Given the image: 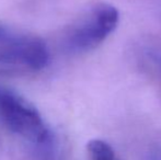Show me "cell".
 I'll return each instance as SVG.
<instances>
[{
    "instance_id": "277c9868",
    "label": "cell",
    "mask_w": 161,
    "mask_h": 160,
    "mask_svg": "<svg viewBox=\"0 0 161 160\" xmlns=\"http://www.w3.org/2000/svg\"><path fill=\"white\" fill-rule=\"evenodd\" d=\"M34 154L37 160H64V148L54 133L44 141L34 145Z\"/></svg>"
},
{
    "instance_id": "ba28073f",
    "label": "cell",
    "mask_w": 161,
    "mask_h": 160,
    "mask_svg": "<svg viewBox=\"0 0 161 160\" xmlns=\"http://www.w3.org/2000/svg\"><path fill=\"white\" fill-rule=\"evenodd\" d=\"M8 31H7V29L4 28V26L0 25V43H2L4 40L8 39Z\"/></svg>"
},
{
    "instance_id": "7a4b0ae2",
    "label": "cell",
    "mask_w": 161,
    "mask_h": 160,
    "mask_svg": "<svg viewBox=\"0 0 161 160\" xmlns=\"http://www.w3.org/2000/svg\"><path fill=\"white\" fill-rule=\"evenodd\" d=\"M0 122L33 146L44 141L53 133L33 104L3 86H0Z\"/></svg>"
},
{
    "instance_id": "52a82bcc",
    "label": "cell",
    "mask_w": 161,
    "mask_h": 160,
    "mask_svg": "<svg viewBox=\"0 0 161 160\" xmlns=\"http://www.w3.org/2000/svg\"><path fill=\"white\" fill-rule=\"evenodd\" d=\"M145 160H161V144H155L147 149Z\"/></svg>"
},
{
    "instance_id": "5b68a950",
    "label": "cell",
    "mask_w": 161,
    "mask_h": 160,
    "mask_svg": "<svg viewBox=\"0 0 161 160\" xmlns=\"http://www.w3.org/2000/svg\"><path fill=\"white\" fill-rule=\"evenodd\" d=\"M140 63L161 85V46L146 45L140 49Z\"/></svg>"
},
{
    "instance_id": "6da1fadb",
    "label": "cell",
    "mask_w": 161,
    "mask_h": 160,
    "mask_svg": "<svg viewBox=\"0 0 161 160\" xmlns=\"http://www.w3.org/2000/svg\"><path fill=\"white\" fill-rule=\"evenodd\" d=\"M119 19L114 6L105 2L94 4L67 29L64 35L66 51L81 54L97 48L116 29Z\"/></svg>"
},
{
    "instance_id": "3957f363",
    "label": "cell",
    "mask_w": 161,
    "mask_h": 160,
    "mask_svg": "<svg viewBox=\"0 0 161 160\" xmlns=\"http://www.w3.org/2000/svg\"><path fill=\"white\" fill-rule=\"evenodd\" d=\"M48 62V48L38 37H8L0 43V76L2 77L31 75L44 69Z\"/></svg>"
},
{
    "instance_id": "8992f818",
    "label": "cell",
    "mask_w": 161,
    "mask_h": 160,
    "mask_svg": "<svg viewBox=\"0 0 161 160\" xmlns=\"http://www.w3.org/2000/svg\"><path fill=\"white\" fill-rule=\"evenodd\" d=\"M90 160H119L110 144L102 139H92L87 144Z\"/></svg>"
}]
</instances>
